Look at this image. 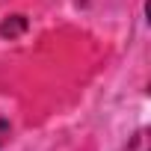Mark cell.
<instances>
[{
  "mask_svg": "<svg viewBox=\"0 0 151 151\" xmlns=\"http://www.w3.org/2000/svg\"><path fill=\"white\" fill-rule=\"evenodd\" d=\"M24 27H27L24 15H12L9 21H3V24H0V36H9V39H12V36H18Z\"/></svg>",
  "mask_w": 151,
  "mask_h": 151,
  "instance_id": "obj_1",
  "label": "cell"
},
{
  "mask_svg": "<svg viewBox=\"0 0 151 151\" xmlns=\"http://www.w3.org/2000/svg\"><path fill=\"white\" fill-rule=\"evenodd\" d=\"M6 136H9V124H6V122H0V145L6 142Z\"/></svg>",
  "mask_w": 151,
  "mask_h": 151,
  "instance_id": "obj_2",
  "label": "cell"
}]
</instances>
